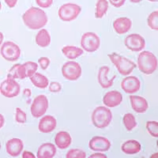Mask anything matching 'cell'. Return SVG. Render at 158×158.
I'll list each match as a JSON object with an SVG mask.
<instances>
[{
    "mask_svg": "<svg viewBox=\"0 0 158 158\" xmlns=\"http://www.w3.org/2000/svg\"><path fill=\"white\" fill-rule=\"evenodd\" d=\"M81 11V8L80 6L69 2L60 6L58 11V15L63 22H71L77 18Z\"/></svg>",
    "mask_w": 158,
    "mask_h": 158,
    "instance_id": "5b68a950",
    "label": "cell"
},
{
    "mask_svg": "<svg viewBox=\"0 0 158 158\" xmlns=\"http://www.w3.org/2000/svg\"><path fill=\"white\" fill-rule=\"evenodd\" d=\"M112 113L111 110L104 106H99L94 109L92 114V122L99 129L105 128L111 123Z\"/></svg>",
    "mask_w": 158,
    "mask_h": 158,
    "instance_id": "3957f363",
    "label": "cell"
},
{
    "mask_svg": "<svg viewBox=\"0 0 158 158\" xmlns=\"http://www.w3.org/2000/svg\"><path fill=\"white\" fill-rule=\"evenodd\" d=\"M146 129L154 138L158 137V123L156 121H149L146 123Z\"/></svg>",
    "mask_w": 158,
    "mask_h": 158,
    "instance_id": "4dcf8cb0",
    "label": "cell"
},
{
    "mask_svg": "<svg viewBox=\"0 0 158 158\" xmlns=\"http://www.w3.org/2000/svg\"><path fill=\"white\" fill-rule=\"evenodd\" d=\"M123 124L126 129L128 131H132L133 129H135L137 127V121L136 118H135V115L131 113H127L124 115L123 118Z\"/></svg>",
    "mask_w": 158,
    "mask_h": 158,
    "instance_id": "83f0119b",
    "label": "cell"
},
{
    "mask_svg": "<svg viewBox=\"0 0 158 158\" xmlns=\"http://www.w3.org/2000/svg\"><path fill=\"white\" fill-rule=\"evenodd\" d=\"M48 108V99L45 95H39L35 97L31 105V114L34 118H40L44 115Z\"/></svg>",
    "mask_w": 158,
    "mask_h": 158,
    "instance_id": "30bf717a",
    "label": "cell"
},
{
    "mask_svg": "<svg viewBox=\"0 0 158 158\" xmlns=\"http://www.w3.org/2000/svg\"><path fill=\"white\" fill-rule=\"evenodd\" d=\"M132 26V22L130 18L123 17L115 19L113 22V29L117 34L122 35L130 31Z\"/></svg>",
    "mask_w": 158,
    "mask_h": 158,
    "instance_id": "ac0fdd59",
    "label": "cell"
},
{
    "mask_svg": "<svg viewBox=\"0 0 158 158\" xmlns=\"http://www.w3.org/2000/svg\"><path fill=\"white\" fill-rule=\"evenodd\" d=\"M24 148V144L20 138L10 139L6 144V149L8 154L11 156H18L22 153Z\"/></svg>",
    "mask_w": 158,
    "mask_h": 158,
    "instance_id": "9a60e30c",
    "label": "cell"
},
{
    "mask_svg": "<svg viewBox=\"0 0 158 158\" xmlns=\"http://www.w3.org/2000/svg\"><path fill=\"white\" fill-rule=\"evenodd\" d=\"M24 94L25 95V97H29L31 96V90L29 89H25V90H24Z\"/></svg>",
    "mask_w": 158,
    "mask_h": 158,
    "instance_id": "b9f144b4",
    "label": "cell"
},
{
    "mask_svg": "<svg viewBox=\"0 0 158 158\" xmlns=\"http://www.w3.org/2000/svg\"><path fill=\"white\" fill-rule=\"evenodd\" d=\"M107 158V156L105 154H103V153H94V154H91L89 156V158Z\"/></svg>",
    "mask_w": 158,
    "mask_h": 158,
    "instance_id": "f35d334b",
    "label": "cell"
},
{
    "mask_svg": "<svg viewBox=\"0 0 158 158\" xmlns=\"http://www.w3.org/2000/svg\"><path fill=\"white\" fill-rule=\"evenodd\" d=\"M22 20L29 29L36 30L45 26L48 18L46 13L40 8L31 7L24 13Z\"/></svg>",
    "mask_w": 158,
    "mask_h": 158,
    "instance_id": "6da1fadb",
    "label": "cell"
},
{
    "mask_svg": "<svg viewBox=\"0 0 158 158\" xmlns=\"http://www.w3.org/2000/svg\"><path fill=\"white\" fill-rule=\"evenodd\" d=\"M72 138L67 131H59L55 137V143L60 149H65L70 146Z\"/></svg>",
    "mask_w": 158,
    "mask_h": 158,
    "instance_id": "ffe728a7",
    "label": "cell"
},
{
    "mask_svg": "<svg viewBox=\"0 0 158 158\" xmlns=\"http://www.w3.org/2000/svg\"><path fill=\"white\" fill-rule=\"evenodd\" d=\"M89 147L94 152H107L111 147V142L104 137L96 136L89 141Z\"/></svg>",
    "mask_w": 158,
    "mask_h": 158,
    "instance_id": "4fadbf2b",
    "label": "cell"
},
{
    "mask_svg": "<svg viewBox=\"0 0 158 158\" xmlns=\"http://www.w3.org/2000/svg\"><path fill=\"white\" fill-rule=\"evenodd\" d=\"M108 9V2L107 0H98L96 4L95 17L97 18H102Z\"/></svg>",
    "mask_w": 158,
    "mask_h": 158,
    "instance_id": "4316f807",
    "label": "cell"
},
{
    "mask_svg": "<svg viewBox=\"0 0 158 158\" xmlns=\"http://www.w3.org/2000/svg\"><path fill=\"white\" fill-rule=\"evenodd\" d=\"M1 56L9 62L17 61L21 56V49L12 41H6L1 47Z\"/></svg>",
    "mask_w": 158,
    "mask_h": 158,
    "instance_id": "8992f818",
    "label": "cell"
},
{
    "mask_svg": "<svg viewBox=\"0 0 158 158\" xmlns=\"http://www.w3.org/2000/svg\"><path fill=\"white\" fill-rule=\"evenodd\" d=\"M56 154V146L52 143H44L37 150L38 158H52Z\"/></svg>",
    "mask_w": 158,
    "mask_h": 158,
    "instance_id": "44dd1931",
    "label": "cell"
},
{
    "mask_svg": "<svg viewBox=\"0 0 158 158\" xmlns=\"http://www.w3.org/2000/svg\"><path fill=\"white\" fill-rule=\"evenodd\" d=\"M109 2L113 6L118 8L123 6V4L126 2V0H109Z\"/></svg>",
    "mask_w": 158,
    "mask_h": 158,
    "instance_id": "8d00e7d4",
    "label": "cell"
},
{
    "mask_svg": "<svg viewBox=\"0 0 158 158\" xmlns=\"http://www.w3.org/2000/svg\"><path fill=\"white\" fill-rule=\"evenodd\" d=\"M123 101V95L116 90L108 92L103 97V103L108 108H114L121 104Z\"/></svg>",
    "mask_w": 158,
    "mask_h": 158,
    "instance_id": "5bb4252c",
    "label": "cell"
},
{
    "mask_svg": "<svg viewBox=\"0 0 158 158\" xmlns=\"http://www.w3.org/2000/svg\"><path fill=\"white\" fill-rule=\"evenodd\" d=\"M22 156H23V157H25V158H26V157L34 158L35 155L33 154L32 153H31V152H29V151H24L23 153H22Z\"/></svg>",
    "mask_w": 158,
    "mask_h": 158,
    "instance_id": "ab89813d",
    "label": "cell"
},
{
    "mask_svg": "<svg viewBox=\"0 0 158 158\" xmlns=\"http://www.w3.org/2000/svg\"><path fill=\"white\" fill-rule=\"evenodd\" d=\"M149 2H156L158 0H149Z\"/></svg>",
    "mask_w": 158,
    "mask_h": 158,
    "instance_id": "f6af8a7d",
    "label": "cell"
},
{
    "mask_svg": "<svg viewBox=\"0 0 158 158\" xmlns=\"http://www.w3.org/2000/svg\"><path fill=\"white\" fill-rule=\"evenodd\" d=\"M63 76L69 81H76L81 75V67L78 63L73 60L64 63L62 67Z\"/></svg>",
    "mask_w": 158,
    "mask_h": 158,
    "instance_id": "9c48e42d",
    "label": "cell"
},
{
    "mask_svg": "<svg viewBox=\"0 0 158 158\" xmlns=\"http://www.w3.org/2000/svg\"><path fill=\"white\" fill-rule=\"evenodd\" d=\"M15 119L18 123H25L26 122V114L21 108H16V114H15Z\"/></svg>",
    "mask_w": 158,
    "mask_h": 158,
    "instance_id": "d6a6232c",
    "label": "cell"
},
{
    "mask_svg": "<svg viewBox=\"0 0 158 158\" xmlns=\"http://www.w3.org/2000/svg\"><path fill=\"white\" fill-rule=\"evenodd\" d=\"M109 70L110 69L108 67L103 66V67L100 68L98 71V76H97L98 82L99 84L101 85V86L104 89H108L112 86L114 79L116 77L115 75H114L111 78H108V72H109Z\"/></svg>",
    "mask_w": 158,
    "mask_h": 158,
    "instance_id": "e0dca14e",
    "label": "cell"
},
{
    "mask_svg": "<svg viewBox=\"0 0 158 158\" xmlns=\"http://www.w3.org/2000/svg\"><path fill=\"white\" fill-rule=\"evenodd\" d=\"M30 80L32 85L38 89H44L48 86L49 81L48 77L40 73H35L34 74L30 77Z\"/></svg>",
    "mask_w": 158,
    "mask_h": 158,
    "instance_id": "603a6c76",
    "label": "cell"
},
{
    "mask_svg": "<svg viewBox=\"0 0 158 158\" xmlns=\"http://www.w3.org/2000/svg\"><path fill=\"white\" fill-rule=\"evenodd\" d=\"M4 123H5V118L2 114H0V129L4 126Z\"/></svg>",
    "mask_w": 158,
    "mask_h": 158,
    "instance_id": "60d3db41",
    "label": "cell"
},
{
    "mask_svg": "<svg viewBox=\"0 0 158 158\" xmlns=\"http://www.w3.org/2000/svg\"><path fill=\"white\" fill-rule=\"evenodd\" d=\"M36 43L38 46L41 48H46L49 46L51 43V36L47 29H41L37 32L36 38Z\"/></svg>",
    "mask_w": 158,
    "mask_h": 158,
    "instance_id": "cb8c5ba5",
    "label": "cell"
},
{
    "mask_svg": "<svg viewBox=\"0 0 158 158\" xmlns=\"http://www.w3.org/2000/svg\"><path fill=\"white\" fill-rule=\"evenodd\" d=\"M62 85L58 81H53L49 85V90L52 93H59L61 91Z\"/></svg>",
    "mask_w": 158,
    "mask_h": 158,
    "instance_id": "e575fe53",
    "label": "cell"
},
{
    "mask_svg": "<svg viewBox=\"0 0 158 158\" xmlns=\"http://www.w3.org/2000/svg\"><path fill=\"white\" fill-rule=\"evenodd\" d=\"M86 156V153L83 150L77 149H70L67 152L66 157L67 158H85Z\"/></svg>",
    "mask_w": 158,
    "mask_h": 158,
    "instance_id": "1f68e13d",
    "label": "cell"
},
{
    "mask_svg": "<svg viewBox=\"0 0 158 158\" xmlns=\"http://www.w3.org/2000/svg\"><path fill=\"white\" fill-rule=\"evenodd\" d=\"M1 8H2V4H1V2H0V10H1Z\"/></svg>",
    "mask_w": 158,
    "mask_h": 158,
    "instance_id": "bcb514c9",
    "label": "cell"
},
{
    "mask_svg": "<svg viewBox=\"0 0 158 158\" xmlns=\"http://www.w3.org/2000/svg\"><path fill=\"white\" fill-rule=\"evenodd\" d=\"M141 81L135 76H128L123 78L121 82V88L125 93L133 94L140 89Z\"/></svg>",
    "mask_w": 158,
    "mask_h": 158,
    "instance_id": "7c38bea8",
    "label": "cell"
},
{
    "mask_svg": "<svg viewBox=\"0 0 158 158\" xmlns=\"http://www.w3.org/2000/svg\"><path fill=\"white\" fill-rule=\"evenodd\" d=\"M0 149H1V144H0Z\"/></svg>",
    "mask_w": 158,
    "mask_h": 158,
    "instance_id": "7dc6e473",
    "label": "cell"
},
{
    "mask_svg": "<svg viewBox=\"0 0 158 158\" xmlns=\"http://www.w3.org/2000/svg\"><path fill=\"white\" fill-rule=\"evenodd\" d=\"M62 52L67 59L74 60L83 54V50L75 46H65L62 48Z\"/></svg>",
    "mask_w": 158,
    "mask_h": 158,
    "instance_id": "d4e9b609",
    "label": "cell"
},
{
    "mask_svg": "<svg viewBox=\"0 0 158 158\" xmlns=\"http://www.w3.org/2000/svg\"><path fill=\"white\" fill-rule=\"evenodd\" d=\"M7 77L14 79H25L26 77L25 72L22 64H15L9 70Z\"/></svg>",
    "mask_w": 158,
    "mask_h": 158,
    "instance_id": "484cf974",
    "label": "cell"
},
{
    "mask_svg": "<svg viewBox=\"0 0 158 158\" xmlns=\"http://www.w3.org/2000/svg\"><path fill=\"white\" fill-rule=\"evenodd\" d=\"M50 63V59L47 57H41L38 59V63L40 66V68L44 70H45L49 67Z\"/></svg>",
    "mask_w": 158,
    "mask_h": 158,
    "instance_id": "836d02e7",
    "label": "cell"
},
{
    "mask_svg": "<svg viewBox=\"0 0 158 158\" xmlns=\"http://www.w3.org/2000/svg\"><path fill=\"white\" fill-rule=\"evenodd\" d=\"M56 119L52 115H45L40 120L38 129L41 133L48 134L52 132L56 127Z\"/></svg>",
    "mask_w": 158,
    "mask_h": 158,
    "instance_id": "2e32d148",
    "label": "cell"
},
{
    "mask_svg": "<svg viewBox=\"0 0 158 158\" xmlns=\"http://www.w3.org/2000/svg\"><path fill=\"white\" fill-rule=\"evenodd\" d=\"M110 60L112 62L117 70L121 75L127 76L131 74L134 69L136 67V64L133 61L127 59L126 57L121 56L116 53L108 55Z\"/></svg>",
    "mask_w": 158,
    "mask_h": 158,
    "instance_id": "277c9868",
    "label": "cell"
},
{
    "mask_svg": "<svg viewBox=\"0 0 158 158\" xmlns=\"http://www.w3.org/2000/svg\"><path fill=\"white\" fill-rule=\"evenodd\" d=\"M20 91V85L14 78L7 77L0 85V93L2 96L8 98H13L18 96Z\"/></svg>",
    "mask_w": 158,
    "mask_h": 158,
    "instance_id": "ba28073f",
    "label": "cell"
},
{
    "mask_svg": "<svg viewBox=\"0 0 158 158\" xmlns=\"http://www.w3.org/2000/svg\"><path fill=\"white\" fill-rule=\"evenodd\" d=\"M121 149L126 154H136L141 150V144L136 140H128L121 146Z\"/></svg>",
    "mask_w": 158,
    "mask_h": 158,
    "instance_id": "7402d4cb",
    "label": "cell"
},
{
    "mask_svg": "<svg viewBox=\"0 0 158 158\" xmlns=\"http://www.w3.org/2000/svg\"><path fill=\"white\" fill-rule=\"evenodd\" d=\"M142 0H130V2H133V3H138V2H140Z\"/></svg>",
    "mask_w": 158,
    "mask_h": 158,
    "instance_id": "ee69618b",
    "label": "cell"
},
{
    "mask_svg": "<svg viewBox=\"0 0 158 158\" xmlns=\"http://www.w3.org/2000/svg\"><path fill=\"white\" fill-rule=\"evenodd\" d=\"M130 100H131V107L134 111L137 113H144L147 111L149 108L147 101L144 97L140 96H130Z\"/></svg>",
    "mask_w": 158,
    "mask_h": 158,
    "instance_id": "d6986e66",
    "label": "cell"
},
{
    "mask_svg": "<svg viewBox=\"0 0 158 158\" xmlns=\"http://www.w3.org/2000/svg\"><path fill=\"white\" fill-rule=\"evenodd\" d=\"M124 44L132 52H140L146 47L145 39L141 35L133 33L130 34L124 40Z\"/></svg>",
    "mask_w": 158,
    "mask_h": 158,
    "instance_id": "8fae6325",
    "label": "cell"
},
{
    "mask_svg": "<svg viewBox=\"0 0 158 158\" xmlns=\"http://www.w3.org/2000/svg\"><path fill=\"white\" fill-rule=\"evenodd\" d=\"M148 25L151 29L158 30V11H153L149 15L147 19Z\"/></svg>",
    "mask_w": 158,
    "mask_h": 158,
    "instance_id": "f546056e",
    "label": "cell"
},
{
    "mask_svg": "<svg viewBox=\"0 0 158 158\" xmlns=\"http://www.w3.org/2000/svg\"><path fill=\"white\" fill-rule=\"evenodd\" d=\"M22 66H23L24 70H25L26 77H30L31 76L33 75L38 69L37 63L32 61L26 62V63H23Z\"/></svg>",
    "mask_w": 158,
    "mask_h": 158,
    "instance_id": "f1b7e54d",
    "label": "cell"
},
{
    "mask_svg": "<svg viewBox=\"0 0 158 158\" xmlns=\"http://www.w3.org/2000/svg\"><path fill=\"white\" fill-rule=\"evenodd\" d=\"M3 34H2V32H0V45L2 44V40H3Z\"/></svg>",
    "mask_w": 158,
    "mask_h": 158,
    "instance_id": "7bdbcfd3",
    "label": "cell"
},
{
    "mask_svg": "<svg viewBox=\"0 0 158 158\" xmlns=\"http://www.w3.org/2000/svg\"><path fill=\"white\" fill-rule=\"evenodd\" d=\"M137 65L141 72L146 74H152L157 69V59L152 52L143 51L138 56Z\"/></svg>",
    "mask_w": 158,
    "mask_h": 158,
    "instance_id": "7a4b0ae2",
    "label": "cell"
},
{
    "mask_svg": "<svg viewBox=\"0 0 158 158\" xmlns=\"http://www.w3.org/2000/svg\"><path fill=\"white\" fill-rule=\"evenodd\" d=\"M5 2L10 8H14L16 6L18 0H5Z\"/></svg>",
    "mask_w": 158,
    "mask_h": 158,
    "instance_id": "74e56055",
    "label": "cell"
},
{
    "mask_svg": "<svg viewBox=\"0 0 158 158\" xmlns=\"http://www.w3.org/2000/svg\"><path fill=\"white\" fill-rule=\"evenodd\" d=\"M36 2L40 7L48 8L53 3V0H36Z\"/></svg>",
    "mask_w": 158,
    "mask_h": 158,
    "instance_id": "d590c367",
    "label": "cell"
},
{
    "mask_svg": "<svg viewBox=\"0 0 158 158\" xmlns=\"http://www.w3.org/2000/svg\"><path fill=\"white\" fill-rule=\"evenodd\" d=\"M101 39L95 32H85L81 39V46L85 51L88 52H94L100 48Z\"/></svg>",
    "mask_w": 158,
    "mask_h": 158,
    "instance_id": "52a82bcc",
    "label": "cell"
}]
</instances>
